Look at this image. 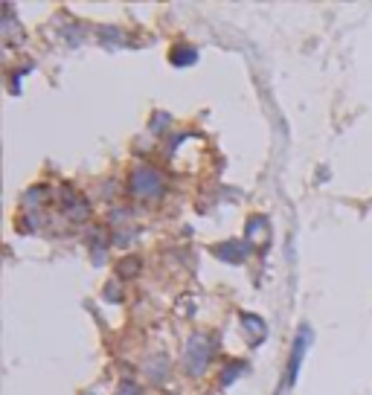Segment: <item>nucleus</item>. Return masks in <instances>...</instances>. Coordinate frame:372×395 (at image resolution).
Instances as JSON below:
<instances>
[{
    "label": "nucleus",
    "mask_w": 372,
    "mask_h": 395,
    "mask_svg": "<svg viewBox=\"0 0 372 395\" xmlns=\"http://www.w3.org/2000/svg\"><path fill=\"white\" fill-rule=\"evenodd\" d=\"M210 358H213V343L204 334H192L184 346V369L189 375H201L210 367Z\"/></svg>",
    "instance_id": "1"
},
{
    "label": "nucleus",
    "mask_w": 372,
    "mask_h": 395,
    "mask_svg": "<svg viewBox=\"0 0 372 395\" xmlns=\"http://www.w3.org/2000/svg\"><path fill=\"white\" fill-rule=\"evenodd\" d=\"M163 192V175L154 169V166H140L131 175V195L140 198V201H152V198H160Z\"/></svg>",
    "instance_id": "2"
},
{
    "label": "nucleus",
    "mask_w": 372,
    "mask_h": 395,
    "mask_svg": "<svg viewBox=\"0 0 372 395\" xmlns=\"http://www.w3.org/2000/svg\"><path fill=\"white\" fill-rule=\"evenodd\" d=\"M213 253L218 256L221 262H245L247 259V253H250V247L245 245V241H224V245H215L213 247Z\"/></svg>",
    "instance_id": "3"
},
{
    "label": "nucleus",
    "mask_w": 372,
    "mask_h": 395,
    "mask_svg": "<svg viewBox=\"0 0 372 395\" xmlns=\"http://www.w3.org/2000/svg\"><path fill=\"white\" fill-rule=\"evenodd\" d=\"M247 236H250V241H267V221H265L262 216L250 218V224H247Z\"/></svg>",
    "instance_id": "4"
},
{
    "label": "nucleus",
    "mask_w": 372,
    "mask_h": 395,
    "mask_svg": "<svg viewBox=\"0 0 372 395\" xmlns=\"http://www.w3.org/2000/svg\"><path fill=\"white\" fill-rule=\"evenodd\" d=\"M198 58V53L192 50V47H177V50H172V62L175 64H192Z\"/></svg>",
    "instance_id": "5"
},
{
    "label": "nucleus",
    "mask_w": 372,
    "mask_h": 395,
    "mask_svg": "<svg viewBox=\"0 0 372 395\" xmlns=\"http://www.w3.org/2000/svg\"><path fill=\"white\" fill-rule=\"evenodd\" d=\"M137 267H140V259H125V262H120L123 276H134V273H137Z\"/></svg>",
    "instance_id": "6"
},
{
    "label": "nucleus",
    "mask_w": 372,
    "mask_h": 395,
    "mask_svg": "<svg viewBox=\"0 0 372 395\" xmlns=\"http://www.w3.org/2000/svg\"><path fill=\"white\" fill-rule=\"evenodd\" d=\"M116 395H143L140 387H134V384H123L120 389H116Z\"/></svg>",
    "instance_id": "7"
}]
</instances>
